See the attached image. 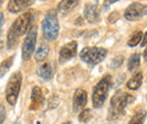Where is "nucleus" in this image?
<instances>
[{"mask_svg": "<svg viewBox=\"0 0 147 124\" xmlns=\"http://www.w3.org/2000/svg\"><path fill=\"white\" fill-rule=\"evenodd\" d=\"M84 17L88 23L100 21V10L97 6L94 3H86L84 7Z\"/></svg>", "mask_w": 147, "mask_h": 124, "instance_id": "12", "label": "nucleus"}, {"mask_svg": "<svg viewBox=\"0 0 147 124\" xmlns=\"http://www.w3.org/2000/svg\"><path fill=\"white\" fill-rule=\"evenodd\" d=\"M58 104H59V98H58V96H57V95L51 96V98H50V101H49V108H55V107L58 106Z\"/></svg>", "mask_w": 147, "mask_h": 124, "instance_id": "25", "label": "nucleus"}, {"mask_svg": "<svg viewBox=\"0 0 147 124\" xmlns=\"http://www.w3.org/2000/svg\"><path fill=\"white\" fill-rule=\"evenodd\" d=\"M140 66V55L138 53L132 54L130 58H129L128 61V70L129 71H134L136 70L138 67Z\"/></svg>", "mask_w": 147, "mask_h": 124, "instance_id": "20", "label": "nucleus"}, {"mask_svg": "<svg viewBox=\"0 0 147 124\" xmlns=\"http://www.w3.org/2000/svg\"><path fill=\"white\" fill-rule=\"evenodd\" d=\"M59 29H60V26H59L57 11L55 9H51L47 13L42 23L43 36L48 41H55L59 35Z\"/></svg>", "mask_w": 147, "mask_h": 124, "instance_id": "3", "label": "nucleus"}, {"mask_svg": "<svg viewBox=\"0 0 147 124\" xmlns=\"http://www.w3.org/2000/svg\"><path fill=\"white\" fill-rule=\"evenodd\" d=\"M80 0H61L58 5V9L60 11H69L79 3Z\"/></svg>", "mask_w": 147, "mask_h": 124, "instance_id": "18", "label": "nucleus"}, {"mask_svg": "<svg viewBox=\"0 0 147 124\" xmlns=\"http://www.w3.org/2000/svg\"><path fill=\"white\" fill-rule=\"evenodd\" d=\"M1 2H2V0H0V6H1Z\"/></svg>", "mask_w": 147, "mask_h": 124, "instance_id": "33", "label": "nucleus"}, {"mask_svg": "<svg viewBox=\"0 0 147 124\" xmlns=\"http://www.w3.org/2000/svg\"><path fill=\"white\" fill-rule=\"evenodd\" d=\"M33 0H9L8 2V10L13 14H17L23 10H25L27 7L32 5Z\"/></svg>", "mask_w": 147, "mask_h": 124, "instance_id": "13", "label": "nucleus"}, {"mask_svg": "<svg viewBox=\"0 0 147 124\" xmlns=\"http://www.w3.org/2000/svg\"><path fill=\"white\" fill-rule=\"evenodd\" d=\"M147 8L145 5H142L139 2H134L129 6L125 11V18L129 21L138 20L144 16H146Z\"/></svg>", "mask_w": 147, "mask_h": 124, "instance_id": "8", "label": "nucleus"}, {"mask_svg": "<svg viewBox=\"0 0 147 124\" xmlns=\"http://www.w3.org/2000/svg\"><path fill=\"white\" fill-rule=\"evenodd\" d=\"M20 86H22V73L15 72L9 78V81L6 87V99L10 105L16 104L20 91Z\"/></svg>", "mask_w": 147, "mask_h": 124, "instance_id": "5", "label": "nucleus"}, {"mask_svg": "<svg viewBox=\"0 0 147 124\" xmlns=\"http://www.w3.org/2000/svg\"><path fill=\"white\" fill-rule=\"evenodd\" d=\"M108 55V50L100 46H91V48H84L80 53L79 58L83 62L90 64V66H96L101 63Z\"/></svg>", "mask_w": 147, "mask_h": 124, "instance_id": "4", "label": "nucleus"}, {"mask_svg": "<svg viewBox=\"0 0 147 124\" xmlns=\"http://www.w3.org/2000/svg\"><path fill=\"white\" fill-rule=\"evenodd\" d=\"M91 117H92V111L88 109V108H85L80 112V114L78 116V120L82 123H86V122H88V120H91Z\"/></svg>", "mask_w": 147, "mask_h": 124, "instance_id": "23", "label": "nucleus"}, {"mask_svg": "<svg viewBox=\"0 0 147 124\" xmlns=\"http://www.w3.org/2000/svg\"><path fill=\"white\" fill-rule=\"evenodd\" d=\"M77 53V42L71 41L67 44H65L60 51H59V59L60 62H66L70 59H73Z\"/></svg>", "mask_w": 147, "mask_h": 124, "instance_id": "9", "label": "nucleus"}, {"mask_svg": "<svg viewBox=\"0 0 147 124\" xmlns=\"http://www.w3.org/2000/svg\"><path fill=\"white\" fill-rule=\"evenodd\" d=\"M37 27L35 25H32L31 28L27 32V35L24 40L23 48H22V58L24 61H27L31 59V56L34 53L35 44H36Z\"/></svg>", "mask_w": 147, "mask_h": 124, "instance_id": "6", "label": "nucleus"}, {"mask_svg": "<svg viewBox=\"0 0 147 124\" xmlns=\"http://www.w3.org/2000/svg\"><path fill=\"white\" fill-rule=\"evenodd\" d=\"M122 63H123V56L122 55H118V56H115V58L112 59V61H111L110 63V68L111 69H117Z\"/></svg>", "mask_w": 147, "mask_h": 124, "instance_id": "24", "label": "nucleus"}, {"mask_svg": "<svg viewBox=\"0 0 147 124\" xmlns=\"http://www.w3.org/2000/svg\"><path fill=\"white\" fill-rule=\"evenodd\" d=\"M15 124H17V123H15Z\"/></svg>", "mask_w": 147, "mask_h": 124, "instance_id": "34", "label": "nucleus"}, {"mask_svg": "<svg viewBox=\"0 0 147 124\" xmlns=\"http://www.w3.org/2000/svg\"><path fill=\"white\" fill-rule=\"evenodd\" d=\"M135 101L134 96H131L128 92H123L121 90L117 91L115 95L111 98L110 109H109V120H117L119 119L123 112L125 108L128 106L130 103Z\"/></svg>", "mask_w": 147, "mask_h": 124, "instance_id": "1", "label": "nucleus"}, {"mask_svg": "<svg viewBox=\"0 0 147 124\" xmlns=\"http://www.w3.org/2000/svg\"><path fill=\"white\" fill-rule=\"evenodd\" d=\"M2 24H3V14L0 13V27L2 26Z\"/></svg>", "mask_w": 147, "mask_h": 124, "instance_id": "29", "label": "nucleus"}, {"mask_svg": "<svg viewBox=\"0 0 147 124\" xmlns=\"http://www.w3.org/2000/svg\"><path fill=\"white\" fill-rule=\"evenodd\" d=\"M13 60H14V55H11V56L5 59V60L1 62V64H0V79L8 72V70L10 69V67L13 66Z\"/></svg>", "mask_w": 147, "mask_h": 124, "instance_id": "19", "label": "nucleus"}, {"mask_svg": "<svg viewBox=\"0 0 147 124\" xmlns=\"http://www.w3.org/2000/svg\"><path fill=\"white\" fill-rule=\"evenodd\" d=\"M5 119H6V108L3 105L0 104V124L3 123Z\"/></svg>", "mask_w": 147, "mask_h": 124, "instance_id": "26", "label": "nucleus"}, {"mask_svg": "<svg viewBox=\"0 0 147 124\" xmlns=\"http://www.w3.org/2000/svg\"><path fill=\"white\" fill-rule=\"evenodd\" d=\"M33 19H34L33 13L31 10L30 11H26V13L22 14L20 16H18V18L14 21L13 27H14V29L16 31V33L19 36L25 35V34H27L28 29L31 28L32 23H33Z\"/></svg>", "mask_w": 147, "mask_h": 124, "instance_id": "7", "label": "nucleus"}, {"mask_svg": "<svg viewBox=\"0 0 147 124\" xmlns=\"http://www.w3.org/2000/svg\"><path fill=\"white\" fill-rule=\"evenodd\" d=\"M146 41H147V35H146V34H144V40H143L142 46H145V45H146Z\"/></svg>", "mask_w": 147, "mask_h": 124, "instance_id": "30", "label": "nucleus"}, {"mask_svg": "<svg viewBox=\"0 0 147 124\" xmlns=\"http://www.w3.org/2000/svg\"><path fill=\"white\" fill-rule=\"evenodd\" d=\"M118 18H119V13L118 11H113L110 16H109V21L110 23H114Z\"/></svg>", "mask_w": 147, "mask_h": 124, "instance_id": "27", "label": "nucleus"}, {"mask_svg": "<svg viewBox=\"0 0 147 124\" xmlns=\"http://www.w3.org/2000/svg\"><path fill=\"white\" fill-rule=\"evenodd\" d=\"M63 124H73L71 122H66V123H63Z\"/></svg>", "mask_w": 147, "mask_h": 124, "instance_id": "32", "label": "nucleus"}, {"mask_svg": "<svg viewBox=\"0 0 147 124\" xmlns=\"http://www.w3.org/2000/svg\"><path fill=\"white\" fill-rule=\"evenodd\" d=\"M147 51H144V60L146 61V56H147V53H146Z\"/></svg>", "mask_w": 147, "mask_h": 124, "instance_id": "31", "label": "nucleus"}, {"mask_svg": "<svg viewBox=\"0 0 147 124\" xmlns=\"http://www.w3.org/2000/svg\"><path fill=\"white\" fill-rule=\"evenodd\" d=\"M44 104V97L42 94V90L40 87H33L32 92H31V105H30V109L31 111H36L41 106H43Z\"/></svg>", "mask_w": 147, "mask_h": 124, "instance_id": "11", "label": "nucleus"}, {"mask_svg": "<svg viewBox=\"0 0 147 124\" xmlns=\"http://www.w3.org/2000/svg\"><path fill=\"white\" fill-rule=\"evenodd\" d=\"M49 46H48V44L47 43H41L40 44V46L37 48L36 52H35V55H34V58H35V60H36L37 62H42V61H44L45 59H47V56H48V54H49Z\"/></svg>", "mask_w": 147, "mask_h": 124, "instance_id": "17", "label": "nucleus"}, {"mask_svg": "<svg viewBox=\"0 0 147 124\" xmlns=\"http://www.w3.org/2000/svg\"><path fill=\"white\" fill-rule=\"evenodd\" d=\"M87 103V92L82 88L76 89L73 98V108L75 112H79L84 109Z\"/></svg>", "mask_w": 147, "mask_h": 124, "instance_id": "10", "label": "nucleus"}, {"mask_svg": "<svg viewBox=\"0 0 147 124\" xmlns=\"http://www.w3.org/2000/svg\"><path fill=\"white\" fill-rule=\"evenodd\" d=\"M142 37H143V32H140V31L134 32L132 35L128 38V45L130 48H134V46L138 45V43H140Z\"/></svg>", "mask_w": 147, "mask_h": 124, "instance_id": "21", "label": "nucleus"}, {"mask_svg": "<svg viewBox=\"0 0 147 124\" xmlns=\"http://www.w3.org/2000/svg\"><path fill=\"white\" fill-rule=\"evenodd\" d=\"M18 37H19V35L16 33V31L14 29V27L11 26V27L9 28L8 34H7V49H9V50L15 49V48L17 46Z\"/></svg>", "mask_w": 147, "mask_h": 124, "instance_id": "16", "label": "nucleus"}, {"mask_svg": "<svg viewBox=\"0 0 147 124\" xmlns=\"http://www.w3.org/2000/svg\"><path fill=\"white\" fill-rule=\"evenodd\" d=\"M117 1H119V0H104V6H110L112 3H114V2H117Z\"/></svg>", "mask_w": 147, "mask_h": 124, "instance_id": "28", "label": "nucleus"}, {"mask_svg": "<svg viewBox=\"0 0 147 124\" xmlns=\"http://www.w3.org/2000/svg\"><path fill=\"white\" fill-rule=\"evenodd\" d=\"M145 117H146V113L145 112H143V111L142 112H138L137 114H135L131 117L129 124H143L144 121H145Z\"/></svg>", "mask_w": 147, "mask_h": 124, "instance_id": "22", "label": "nucleus"}, {"mask_svg": "<svg viewBox=\"0 0 147 124\" xmlns=\"http://www.w3.org/2000/svg\"><path fill=\"white\" fill-rule=\"evenodd\" d=\"M143 79H144L143 72H140V71L136 72V73L128 80V82H127V88L130 89V90H137V89L142 86Z\"/></svg>", "mask_w": 147, "mask_h": 124, "instance_id": "15", "label": "nucleus"}, {"mask_svg": "<svg viewBox=\"0 0 147 124\" xmlns=\"http://www.w3.org/2000/svg\"><path fill=\"white\" fill-rule=\"evenodd\" d=\"M111 82H112V77L110 74H107L94 87L92 95V103L95 108H101L103 106V104L107 99V96L109 94V90H110Z\"/></svg>", "mask_w": 147, "mask_h": 124, "instance_id": "2", "label": "nucleus"}, {"mask_svg": "<svg viewBox=\"0 0 147 124\" xmlns=\"http://www.w3.org/2000/svg\"><path fill=\"white\" fill-rule=\"evenodd\" d=\"M37 74H38L42 79H44V80H47V81L51 80L52 77H53V67H52V64H51L50 62H48V61L43 62V63L38 67V69H37Z\"/></svg>", "mask_w": 147, "mask_h": 124, "instance_id": "14", "label": "nucleus"}]
</instances>
